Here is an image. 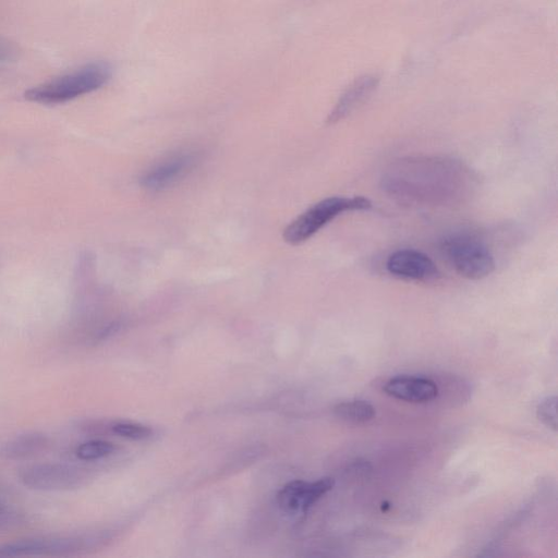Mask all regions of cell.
I'll list each match as a JSON object with an SVG mask.
<instances>
[{
    "label": "cell",
    "instance_id": "11",
    "mask_svg": "<svg viewBox=\"0 0 558 558\" xmlns=\"http://www.w3.org/2000/svg\"><path fill=\"white\" fill-rule=\"evenodd\" d=\"M47 445V437L40 433H27L8 440L0 448L5 459H22L41 451Z\"/></svg>",
    "mask_w": 558,
    "mask_h": 558
},
{
    "label": "cell",
    "instance_id": "13",
    "mask_svg": "<svg viewBox=\"0 0 558 558\" xmlns=\"http://www.w3.org/2000/svg\"><path fill=\"white\" fill-rule=\"evenodd\" d=\"M114 450L113 444L106 440H89L75 449L80 460L93 461L109 456Z\"/></svg>",
    "mask_w": 558,
    "mask_h": 558
},
{
    "label": "cell",
    "instance_id": "10",
    "mask_svg": "<svg viewBox=\"0 0 558 558\" xmlns=\"http://www.w3.org/2000/svg\"><path fill=\"white\" fill-rule=\"evenodd\" d=\"M376 75H363L356 78L340 96L327 117V124H335L356 110L373 94L378 85Z\"/></svg>",
    "mask_w": 558,
    "mask_h": 558
},
{
    "label": "cell",
    "instance_id": "5",
    "mask_svg": "<svg viewBox=\"0 0 558 558\" xmlns=\"http://www.w3.org/2000/svg\"><path fill=\"white\" fill-rule=\"evenodd\" d=\"M99 542L95 535L45 536L19 539L0 545V557L68 555Z\"/></svg>",
    "mask_w": 558,
    "mask_h": 558
},
{
    "label": "cell",
    "instance_id": "15",
    "mask_svg": "<svg viewBox=\"0 0 558 558\" xmlns=\"http://www.w3.org/2000/svg\"><path fill=\"white\" fill-rule=\"evenodd\" d=\"M112 430L121 437L136 440L145 439L151 435V429L148 426L135 423L120 422L112 426Z\"/></svg>",
    "mask_w": 558,
    "mask_h": 558
},
{
    "label": "cell",
    "instance_id": "12",
    "mask_svg": "<svg viewBox=\"0 0 558 558\" xmlns=\"http://www.w3.org/2000/svg\"><path fill=\"white\" fill-rule=\"evenodd\" d=\"M335 415L349 423H366L374 418V407L364 400H349L335 405Z\"/></svg>",
    "mask_w": 558,
    "mask_h": 558
},
{
    "label": "cell",
    "instance_id": "6",
    "mask_svg": "<svg viewBox=\"0 0 558 558\" xmlns=\"http://www.w3.org/2000/svg\"><path fill=\"white\" fill-rule=\"evenodd\" d=\"M389 274L405 280L428 282L439 277L435 263L424 253L404 248L393 252L386 262Z\"/></svg>",
    "mask_w": 558,
    "mask_h": 558
},
{
    "label": "cell",
    "instance_id": "8",
    "mask_svg": "<svg viewBox=\"0 0 558 558\" xmlns=\"http://www.w3.org/2000/svg\"><path fill=\"white\" fill-rule=\"evenodd\" d=\"M196 160L193 153L173 155L147 170L141 178V184L151 191L165 189L192 169Z\"/></svg>",
    "mask_w": 558,
    "mask_h": 558
},
{
    "label": "cell",
    "instance_id": "2",
    "mask_svg": "<svg viewBox=\"0 0 558 558\" xmlns=\"http://www.w3.org/2000/svg\"><path fill=\"white\" fill-rule=\"evenodd\" d=\"M372 203L364 196L327 197L295 218L283 231L286 242L296 245L314 235L329 221L344 211L365 210Z\"/></svg>",
    "mask_w": 558,
    "mask_h": 558
},
{
    "label": "cell",
    "instance_id": "14",
    "mask_svg": "<svg viewBox=\"0 0 558 558\" xmlns=\"http://www.w3.org/2000/svg\"><path fill=\"white\" fill-rule=\"evenodd\" d=\"M557 398L548 396L544 398L536 408V414L539 421L553 430L557 429Z\"/></svg>",
    "mask_w": 558,
    "mask_h": 558
},
{
    "label": "cell",
    "instance_id": "7",
    "mask_svg": "<svg viewBox=\"0 0 558 558\" xmlns=\"http://www.w3.org/2000/svg\"><path fill=\"white\" fill-rule=\"evenodd\" d=\"M333 486L330 477L307 483L293 481L284 485L277 495V502L287 512H305Z\"/></svg>",
    "mask_w": 558,
    "mask_h": 558
},
{
    "label": "cell",
    "instance_id": "17",
    "mask_svg": "<svg viewBox=\"0 0 558 558\" xmlns=\"http://www.w3.org/2000/svg\"><path fill=\"white\" fill-rule=\"evenodd\" d=\"M17 56L16 46L0 36V65L13 61Z\"/></svg>",
    "mask_w": 558,
    "mask_h": 558
},
{
    "label": "cell",
    "instance_id": "1",
    "mask_svg": "<svg viewBox=\"0 0 558 558\" xmlns=\"http://www.w3.org/2000/svg\"><path fill=\"white\" fill-rule=\"evenodd\" d=\"M111 74L107 62H89L27 89L24 96L41 105L64 104L102 87Z\"/></svg>",
    "mask_w": 558,
    "mask_h": 558
},
{
    "label": "cell",
    "instance_id": "4",
    "mask_svg": "<svg viewBox=\"0 0 558 558\" xmlns=\"http://www.w3.org/2000/svg\"><path fill=\"white\" fill-rule=\"evenodd\" d=\"M17 477L27 488L60 492L81 486L86 476L81 468L73 464L37 463L20 469Z\"/></svg>",
    "mask_w": 558,
    "mask_h": 558
},
{
    "label": "cell",
    "instance_id": "3",
    "mask_svg": "<svg viewBox=\"0 0 558 558\" xmlns=\"http://www.w3.org/2000/svg\"><path fill=\"white\" fill-rule=\"evenodd\" d=\"M441 250L454 270L464 278L478 280L495 269V259L489 248L471 234L450 235L444 240Z\"/></svg>",
    "mask_w": 558,
    "mask_h": 558
},
{
    "label": "cell",
    "instance_id": "9",
    "mask_svg": "<svg viewBox=\"0 0 558 558\" xmlns=\"http://www.w3.org/2000/svg\"><path fill=\"white\" fill-rule=\"evenodd\" d=\"M384 390L392 398L412 403L428 402L438 395V387L433 380L416 376L392 377L385 384Z\"/></svg>",
    "mask_w": 558,
    "mask_h": 558
},
{
    "label": "cell",
    "instance_id": "16",
    "mask_svg": "<svg viewBox=\"0 0 558 558\" xmlns=\"http://www.w3.org/2000/svg\"><path fill=\"white\" fill-rule=\"evenodd\" d=\"M22 514L0 494V531L16 526Z\"/></svg>",
    "mask_w": 558,
    "mask_h": 558
}]
</instances>
